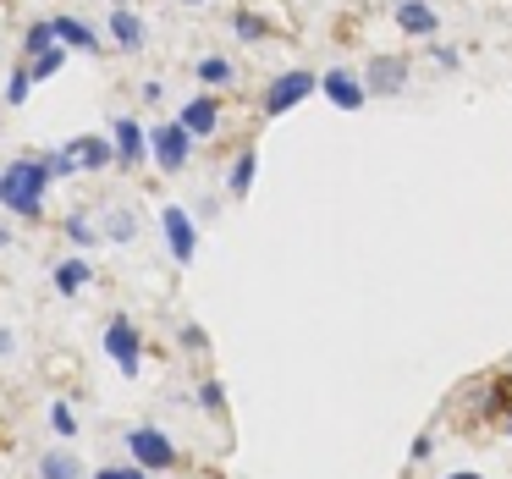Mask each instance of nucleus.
Wrapping results in <instances>:
<instances>
[{
	"label": "nucleus",
	"mask_w": 512,
	"mask_h": 479,
	"mask_svg": "<svg viewBox=\"0 0 512 479\" xmlns=\"http://www.w3.org/2000/svg\"><path fill=\"white\" fill-rule=\"evenodd\" d=\"M182 6H204V0H182Z\"/></svg>",
	"instance_id": "2f4dec72"
},
{
	"label": "nucleus",
	"mask_w": 512,
	"mask_h": 479,
	"mask_svg": "<svg viewBox=\"0 0 512 479\" xmlns=\"http://www.w3.org/2000/svg\"><path fill=\"white\" fill-rule=\"evenodd\" d=\"M61 61H67V50H61V45H45V50H39V56H34V67H28V78H56V72H61Z\"/></svg>",
	"instance_id": "a211bd4d"
},
{
	"label": "nucleus",
	"mask_w": 512,
	"mask_h": 479,
	"mask_svg": "<svg viewBox=\"0 0 512 479\" xmlns=\"http://www.w3.org/2000/svg\"><path fill=\"white\" fill-rule=\"evenodd\" d=\"M45 45H56V39H50V23H34V28H28V39H23V50H28V56H39Z\"/></svg>",
	"instance_id": "393cba45"
},
{
	"label": "nucleus",
	"mask_w": 512,
	"mask_h": 479,
	"mask_svg": "<svg viewBox=\"0 0 512 479\" xmlns=\"http://www.w3.org/2000/svg\"><path fill=\"white\" fill-rule=\"evenodd\" d=\"M133 232H138V226H133V215H127V210L105 215V237H111V243H133Z\"/></svg>",
	"instance_id": "aec40b11"
},
{
	"label": "nucleus",
	"mask_w": 512,
	"mask_h": 479,
	"mask_svg": "<svg viewBox=\"0 0 512 479\" xmlns=\"http://www.w3.org/2000/svg\"><path fill=\"white\" fill-rule=\"evenodd\" d=\"M67 155L78 160V171H105V166L116 160V149L105 144L100 133H89V138H72V144H67Z\"/></svg>",
	"instance_id": "9b49d317"
},
{
	"label": "nucleus",
	"mask_w": 512,
	"mask_h": 479,
	"mask_svg": "<svg viewBox=\"0 0 512 479\" xmlns=\"http://www.w3.org/2000/svg\"><path fill=\"white\" fill-rule=\"evenodd\" d=\"M100 479H149L144 468H100Z\"/></svg>",
	"instance_id": "cd10ccee"
},
{
	"label": "nucleus",
	"mask_w": 512,
	"mask_h": 479,
	"mask_svg": "<svg viewBox=\"0 0 512 479\" xmlns=\"http://www.w3.org/2000/svg\"><path fill=\"white\" fill-rule=\"evenodd\" d=\"M0 248H12V232H6V226H0Z\"/></svg>",
	"instance_id": "c756f323"
},
{
	"label": "nucleus",
	"mask_w": 512,
	"mask_h": 479,
	"mask_svg": "<svg viewBox=\"0 0 512 479\" xmlns=\"http://www.w3.org/2000/svg\"><path fill=\"white\" fill-rule=\"evenodd\" d=\"M50 39H56L61 50H83V56H94V50H100L94 28H83L78 17H50Z\"/></svg>",
	"instance_id": "9d476101"
},
{
	"label": "nucleus",
	"mask_w": 512,
	"mask_h": 479,
	"mask_svg": "<svg viewBox=\"0 0 512 479\" xmlns=\"http://www.w3.org/2000/svg\"><path fill=\"white\" fill-rule=\"evenodd\" d=\"M160 226H166L171 259H177V265H193V254H199V232H193L188 210H182V204H166V210H160Z\"/></svg>",
	"instance_id": "20e7f679"
},
{
	"label": "nucleus",
	"mask_w": 512,
	"mask_h": 479,
	"mask_svg": "<svg viewBox=\"0 0 512 479\" xmlns=\"http://www.w3.org/2000/svg\"><path fill=\"white\" fill-rule=\"evenodd\" d=\"M28 89H34V78H28V72H12V83H6V105H23Z\"/></svg>",
	"instance_id": "b1692460"
},
{
	"label": "nucleus",
	"mask_w": 512,
	"mask_h": 479,
	"mask_svg": "<svg viewBox=\"0 0 512 479\" xmlns=\"http://www.w3.org/2000/svg\"><path fill=\"white\" fill-rule=\"evenodd\" d=\"M12 347H17V342H12V331H0V358L12 353Z\"/></svg>",
	"instance_id": "c85d7f7f"
},
{
	"label": "nucleus",
	"mask_w": 512,
	"mask_h": 479,
	"mask_svg": "<svg viewBox=\"0 0 512 479\" xmlns=\"http://www.w3.org/2000/svg\"><path fill=\"white\" fill-rule=\"evenodd\" d=\"M45 188H50V177L39 160H12V166L0 171V204L12 215H23V221L45 215Z\"/></svg>",
	"instance_id": "f257e3e1"
},
{
	"label": "nucleus",
	"mask_w": 512,
	"mask_h": 479,
	"mask_svg": "<svg viewBox=\"0 0 512 479\" xmlns=\"http://www.w3.org/2000/svg\"><path fill=\"white\" fill-rule=\"evenodd\" d=\"M111 138H116V160H122V166H138V160H144V127H138L133 116H116Z\"/></svg>",
	"instance_id": "f8f14e48"
},
{
	"label": "nucleus",
	"mask_w": 512,
	"mask_h": 479,
	"mask_svg": "<svg viewBox=\"0 0 512 479\" xmlns=\"http://www.w3.org/2000/svg\"><path fill=\"white\" fill-rule=\"evenodd\" d=\"M215 122H221V105H215L210 94L188 100V105H182V116H177V127H182L188 138H210V133H215Z\"/></svg>",
	"instance_id": "1a4fd4ad"
},
{
	"label": "nucleus",
	"mask_w": 512,
	"mask_h": 479,
	"mask_svg": "<svg viewBox=\"0 0 512 479\" xmlns=\"http://www.w3.org/2000/svg\"><path fill=\"white\" fill-rule=\"evenodd\" d=\"M314 83H320L314 72H281V78L270 83V94H265V111H270V116L292 111L298 100H309V94H314Z\"/></svg>",
	"instance_id": "39448f33"
},
{
	"label": "nucleus",
	"mask_w": 512,
	"mask_h": 479,
	"mask_svg": "<svg viewBox=\"0 0 512 479\" xmlns=\"http://www.w3.org/2000/svg\"><path fill=\"white\" fill-rule=\"evenodd\" d=\"M127 452H133V463L144 468V474L177 468V446H171V435L155 430V424H138V430H127Z\"/></svg>",
	"instance_id": "f03ea898"
},
{
	"label": "nucleus",
	"mask_w": 512,
	"mask_h": 479,
	"mask_svg": "<svg viewBox=\"0 0 512 479\" xmlns=\"http://www.w3.org/2000/svg\"><path fill=\"white\" fill-rule=\"evenodd\" d=\"M61 232H67V237H72V243H78V248L100 243V232H94V226H89V215H67V226H61Z\"/></svg>",
	"instance_id": "4be33fe9"
},
{
	"label": "nucleus",
	"mask_w": 512,
	"mask_h": 479,
	"mask_svg": "<svg viewBox=\"0 0 512 479\" xmlns=\"http://www.w3.org/2000/svg\"><path fill=\"white\" fill-rule=\"evenodd\" d=\"M116 6H122V0H116Z\"/></svg>",
	"instance_id": "72a5a7b5"
},
{
	"label": "nucleus",
	"mask_w": 512,
	"mask_h": 479,
	"mask_svg": "<svg viewBox=\"0 0 512 479\" xmlns=\"http://www.w3.org/2000/svg\"><path fill=\"white\" fill-rule=\"evenodd\" d=\"M39 166H45V177H50V182H67V177H78V160H72L67 149H50V155L39 160Z\"/></svg>",
	"instance_id": "6ab92c4d"
},
{
	"label": "nucleus",
	"mask_w": 512,
	"mask_h": 479,
	"mask_svg": "<svg viewBox=\"0 0 512 479\" xmlns=\"http://www.w3.org/2000/svg\"><path fill=\"white\" fill-rule=\"evenodd\" d=\"M402 89H408V61L375 56L364 67V94H402Z\"/></svg>",
	"instance_id": "0eeeda50"
},
{
	"label": "nucleus",
	"mask_w": 512,
	"mask_h": 479,
	"mask_svg": "<svg viewBox=\"0 0 512 479\" xmlns=\"http://www.w3.org/2000/svg\"><path fill=\"white\" fill-rule=\"evenodd\" d=\"M507 435H512V424H507Z\"/></svg>",
	"instance_id": "473e14b6"
},
{
	"label": "nucleus",
	"mask_w": 512,
	"mask_h": 479,
	"mask_svg": "<svg viewBox=\"0 0 512 479\" xmlns=\"http://www.w3.org/2000/svg\"><path fill=\"white\" fill-rule=\"evenodd\" d=\"M39 479H83V463L67 452V446H61V452L50 446V452L39 457Z\"/></svg>",
	"instance_id": "2eb2a0df"
},
{
	"label": "nucleus",
	"mask_w": 512,
	"mask_h": 479,
	"mask_svg": "<svg viewBox=\"0 0 512 479\" xmlns=\"http://www.w3.org/2000/svg\"><path fill=\"white\" fill-rule=\"evenodd\" d=\"M149 149H155L160 171H171V177H177V171L188 166V149H193V138L182 133L177 122H160V127H149Z\"/></svg>",
	"instance_id": "7ed1b4c3"
},
{
	"label": "nucleus",
	"mask_w": 512,
	"mask_h": 479,
	"mask_svg": "<svg viewBox=\"0 0 512 479\" xmlns=\"http://www.w3.org/2000/svg\"><path fill=\"white\" fill-rule=\"evenodd\" d=\"M397 28H402V34H419V39H430L435 28H441V17H435L430 6H424V0H402V6H397Z\"/></svg>",
	"instance_id": "4468645a"
},
{
	"label": "nucleus",
	"mask_w": 512,
	"mask_h": 479,
	"mask_svg": "<svg viewBox=\"0 0 512 479\" xmlns=\"http://www.w3.org/2000/svg\"><path fill=\"white\" fill-rule=\"evenodd\" d=\"M199 78H204V83H232L237 67H232L226 56H210V61H199Z\"/></svg>",
	"instance_id": "412c9836"
},
{
	"label": "nucleus",
	"mask_w": 512,
	"mask_h": 479,
	"mask_svg": "<svg viewBox=\"0 0 512 479\" xmlns=\"http://www.w3.org/2000/svg\"><path fill=\"white\" fill-rule=\"evenodd\" d=\"M237 34H243V39H259V34H265V23H259V17H237Z\"/></svg>",
	"instance_id": "bb28decb"
},
{
	"label": "nucleus",
	"mask_w": 512,
	"mask_h": 479,
	"mask_svg": "<svg viewBox=\"0 0 512 479\" xmlns=\"http://www.w3.org/2000/svg\"><path fill=\"white\" fill-rule=\"evenodd\" d=\"M254 166H259V155H254V149H243V155H237V166H232V177H226L232 199H243V193L254 188Z\"/></svg>",
	"instance_id": "f3484780"
},
{
	"label": "nucleus",
	"mask_w": 512,
	"mask_h": 479,
	"mask_svg": "<svg viewBox=\"0 0 512 479\" xmlns=\"http://www.w3.org/2000/svg\"><path fill=\"white\" fill-rule=\"evenodd\" d=\"M199 402H204V408H221V402H226V391H221V380H204V386H199Z\"/></svg>",
	"instance_id": "a878e982"
},
{
	"label": "nucleus",
	"mask_w": 512,
	"mask_h": 479,
	"mask_svg": "<svg viewBox=\"0 0 512 479\" xmlns=\"http://www.w3.org/2000/svg\"><path fill=\"white\" fill-rule=\"evenodd\" d=\"M111 34H116V45H122V50H144L149 23L138 12H127V6H116V12H111Z\"/></svg>",
	"instance_id": "ddd939ff"
},
{
	"label": "nucleus",
	"mask_w": 512,
	"mask_h": 479,
	"mask_svg": "<svg viewBox=\"0 0 512 479\" xmlns=\"http://www.w3.org/2000/svg\"><path fill=\"white\" fill-rule=\"evenodd\" d=\"M314 89H320L325 100L336 105V111H358V105H364V83H358L347 67H331L320 83H314Z\"/></svg>",
	"instance_id": "423d86ee"
},
{
	"label": "nucleus",
	"mask_w": 512,
	"mask_h": 479,
	"mask_svg": "<svg viewBox=\"0 0 512 479\" xmlns=\"http://www.w3.org/2000/svg\"><path fill=\"white\" fill-rule=\"evenodd\" d=\"M89 281H94L89 259H61V265H56V292H83Z\"/></svg>",
	"instance_id": "dca6fc26"
},
{
	"label": "nucleus",
	"mask_w": 512,
	"mask_h": 479,
	"mask_svg": "<svg viewBox=\"0 0 512 479\" xmlns=\"http://www.w3.org/2000/svg\"><path fill=\"white\" fill-rule=\"evenodd\" d=\"M446 479H485V474H446Z\"/></svg>",
	"instance_id": "7c9ffc66"
},
{
	"label": "nucleus",
	"mask_w": 512,
	"mask_h": 479,
	"mask_svg": "<svg viewBox=\"0 0 512 479\" xmlns=\"http://www.w3.org/2000/svg\"><path fill=\"white\" fill-rule=\"evenodd\" d=\"M105 353L116 358V369H122L127 380L138 375V331H133V320H111V331H105Z\"/></svg>",
	"instance_id": "6e6552de"
},
{
	"label": "nucleus",
	"mask_w": 512,
	"mask_h": 479,
	"mask_svg": "<svg viewBox=\"0 0 512 479\" xmlns=\"http://www.w3.org/2000/svg\"><path fill=\"white\" fill-rule=\"evenodd\" d=\"M50 430H56V435H72V430H78V419H72L67 402H50Z\"/></svg>",
	"instance_id": "5701e85b"
}]
</instances>
